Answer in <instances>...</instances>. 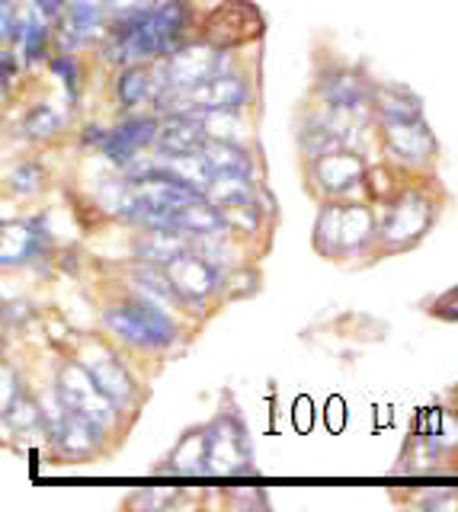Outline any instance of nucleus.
Segmentation results:
<instances>
[{"label":"nucleus","mask_w":458,"mask_h":512,"mask_svg":"<svg viewBox=\"0 0 458 512\" xmlns=\"http://www.w3.org/2000/svg\"><path fill=\"white\" fill-rule=\"evenodd\" d=\"M164 269H167L173 288H177L180 301H189V304L205 301L212 292H218L221 282H225V279H221V269L199 247L180 253L177 260L167 263Z\"/></svg>","instance_id":"7"},{"label":"nucleus","mask_w":458,"mask_h":512,"mask_svg":"<svg viewBox=\"0 0 458 512\" xmlns=\"http://www.w3.org/2000/svg\"><path fill=\"white\" fill-rule=\"evenodd\" d=\"M167 87V74L164 68H148V64H125L116 77V100L125 109H135L148 100H157Z\"/></svg>","instance_id":"13"},{"label":"nucleus","mask_w":458,"mask_h":512,"mask_svg":"<svg viewBox=\"0 0 458 512\" xmlns=\"http://www.w3.org/2000/svg\"><path fill=\"white\" fill-rule=\"evenodd\" d=\"M157 135H161V122L151 116L122 119L113 132H109V138L103 144V154H106V160H113L119 167H132L141 151L157 144Z\"/></svg>","instance_id":"8"},{"label":"nucleus","mask_w":458,"mask_h":512,"mask_svg":"<svg viewBox=\"0 0 458 512\" xmlns=\"http://www.w3.org/2000/svg\"><path fill=\"white\" fill-rule=\"evenodd\" d=\"M103 324L109 333L119 336L122 343H129L135 349H164L173 343V333H177L167 311L145 301V298L106 308Z\"/></svg>","instance_id":"1"},{"label":"nucleus","mask_w":458,"mask_h":512,"mask_svg":"<svg viewBox=\"0 0 458 512\" xmlns=\"http://www.w3.org/2000/svg\"><path fill=\"white\" fill-rule=\"evenodd\" d=\"M205 160H209L212 173H241V176H254V160L244 151V144L234 141H218L209 138L202 148Z\"/></svg>","instance_id":"18"},{"label":"nucleus","mask_w":458,"mask_h":512,"mask_svg":"<svg viewBox=\"0 0 458 512\" xmlns=\"http://www.w3.org/2000/svg\"><path fill=\"white\" fill-rule=\"evenodd\" d=\"M430 439L439 445V448H455L458 445V420L449 413H442V410H433L430 413Z\"/></svg>","instance_id":"30"},{"label":"nucleus","mask_w":458,"mask_h":512,"mask_svg":"<svg viewBox=\"0 0 458 512\" xmlns=\"http://www.w3.org/2000/svg\"><path fill=\"white\" fill-rule=\"evenodd\" d=\"M170 471H177V474H209V436H205V429L183 436V442L173 448Z\"/></svg>","instance_id":"19"},{"label":"nucleus","mask_w":458,"mask_h":512,"mask_svg":"<svg viewBox=\"0 0 458 512\" xmlns=\"http://www.w3.org/2000/svg\"><path fill=\"white\" fill-rule=\"evenodd\" d=\"M225 215L228 231H241V234H254L260 228V212H257V202H244V205H225L221 208Z\"/></svg>","instance_id":"28"},{"label":"nucleus","mask_w":458,"mask_h":512,"mask_svg":"<svg viewBox=\"0 0 458 512\" xmlns=\"http://www.w3.org/2000/svg\"><path fill=\"white\" fill-rule=\"evenodd\" d=\"M433 224V199L426 192H401L398 202L391 205V212L382 224V240L385 247L391 250H404V247H414L417 240L430 231Z\"/></svg>","instance_id":"4"},{"label":"nucleus","mask_w":458,"mask_h":512,"mask_svg":"<svg viewBox=\"0 0 458 512\" xmlns=\"http://www.w3.org/2000/svg\"><path fill=\"white\" fill-rule=\"evenodd\" d=\"M45 186V170L39 164H20L10 173V189L20 192V196H33Z\"/></svg>","instance_id":"29"},{"label":"nucleus","mask_w":458,"mask_h":512,"mask_svg":"<svg viewBox=\"0 0 458 512\" xmlns=\"http://www.w3.org/2000/svg\"><path fill=\"white\" fill-rule=\"evenodd\" d=\"M103 429H106V426L87 420L84 413L65 410V416H61V420L49 429V436L58 442V448H61L65 455H71V458H87V455L97 452Z\"/></svg>","instance_id":"11"},{"label":"nucleus","mask_w":458,"mask_h":512,"mask_svg":"<svg viewBox=\"0 0 458 512\" xmlns=\"http://www.w3.org/2000/svg\"><path fill=\"white\" fill-rule=\"evenodd\" d=\"M100 4H103V0H100Z\"/></svg>","instance_id":"39"},{"label":"nucleus","mask_w":458,"mask_h":512,"mask_svg":"<svg viewBox=\"0 0 458 512\" xmlns=\"http://www.w3.org/2000/svg\"><path fill=\"white\" fill-rule=\"evenodd\" d=\"M375 237V221L366 205H346L343 231H340V256L359 253Z\"/></svg>","instance_id":"20"},{"label":"nucleus","mask_w":458,"mask_h":512,"mask_svg":"<svg viewBox=\"0 0 458 512\" xmlns=\"http://www.w3.org/2000/svg\"><path fill=\"white\" fill-rule=\"evenodd\" d=\"M20 48L26 52L29 61H39L45 45H49V16H42L39 10L29 16V20L20 26V36H17Z\"/></svg>","instance_id":"26"},{"label":"nucleus","mask_w":458,"mask_h":512,"mask_svg":"<svg viewBox=\"0 0 458 512\" xmlns=\"http://www.w3.org/2000/svg\"><path fill=\"white\" fill-rule=\"evenodd\" d=\"M42 221H10L4 224V234H0V263L7 269L10 266H23L42 250Z\"/></svg>","instance_id":"16"},{"label":"nucleus","mask_w":458,"mask_h":512,"mask_svg":"<svg viewBox=\"0 0 458 512\" xmlns=\"http://www.w3.org/2000/svg\"><path fill=\"white\" fill-rule=\"evenodd\" d=\"M193 247H196V237L183 228H148L138 240V256L145 263L167 266L177 260L180 253L193 250Z\"/></svg>","instance_id":"17"},{"label":"nucleus","mask_w":458,"mask_h":512,"mask_svg":"<svg viewBox=\"0 0 458 512\" xmlns=\"http://www.w3.org/2000/svg\"><path fill=\"white\" fill-rule=\"evenodd\" d=\"M205 436H209V474H254L247 436L234 416H218L212 426H205Z\"/></svg>","instance_id":"5"},{"label":"nucleus","mask_w":458,"mask_h":512,"mask_svg":"<svg viewBox=\"0 0 458 512\" xmlns=\"http://www.w3.org/2000/svg\"><path fill=\"white\" fill-rule=\"evenodd\" d=\"M58 397L65 400L68 410L84 413L87 420L100 423V426H113V420H116V407L119 404L100 388L97 381H93V375L87 372L84 362H71V365L61 368Z\"/></svg>","instance_id":"3"},{"label":"nucleus","mask_w":458,"mask_h":512,"mask_svg":"<svg viewBox=\"0 0 458 512\" xmlns=\"http://www.w3.org/2000/svg\"><path fill=\"white\" fill-rule=\"evenodd\" d=\"M87 372L93 375V381L100 384V388L116 400V404H132V397H135V381L132 375L125 372L122 362L113 356V352H106V349H90L87 352Z\"/></svg>","instance_id":"15"},{"label":"nucleus","mask_w":458,"mask_h":512,"mask_svg":"<svg viewBox=\"0 0 458 512\" xmlns=\"http://www.w3.org/2000/svg\"><path fill=\"white\" fill-rule=\"evenodd\" d=\"M209 132L199 116L193 112H170V119L161 125V135H157V151L161 154H196L205 148Z\"/></svg>","instance_id":"14"},{"label":"nucleus","mask_w":458,"mask_h":512,"mask_svg":"<svg viewBox=\"0 0 458 512\" xmlns=\"http://www.w3.org/2000/svg\"><path fill=\"white\" fill-rule=\"evenodd\" d=\"M221 48L209 45V42H196V45H180L177 52H170L164 74H167V90H193L205 80H212L215 74H221Z\"/></svg>","instance_id":"6"},{"label":"nucleus","mask_w":458,"mask_h":512,"mask_svg":"<svg viewBox=\"0 0 458 512\" xmlns=\"http://www.w3.org/2000/svg\"><path fill=\"white\" fill-rule=\"evenodd\" d=\"M100 26H103L100 0H71V7H68V32L77 42L97 36Z\"/></svg>","instance_id":"25"},{"label":"nucleus","mask_w":458,"mask_h":512,"mask_svg":"<svg viewBox=\"0 0 458 512\" xmlns=\"http://www.w3.org/2000/svg\"><path fill=\"white\" fill-rule=\"evenodd\" d=\"M106 138H109V132H103L100 125H90V128H87V135H84V141H87V144H100V148L106 144Z\"/></svg>","instance_id":"37"},{"label":"nucleus","mask_w":458,"mask_h":512,"mask_svg":"<svg viewBox=\"0 0 458 512\" xmlns=\"http://www.w3.org/2000/svg\"><path fill=\"white\" fill-rule=\"evenodd\" d=\"M254 292H257V272L238 269L225 276V298H250Z\"/></svg>","instance_id":"31"},{"label":"nucleus","mask_w":458,"mask_h":512,"mask_svg":"<svg viewBox=\"0 0 458 512\" xmlns=\"http://www.w3.org/2000/svg\"><path fill=\"white\" fill-rule=\"evenodd\" d=\"M372 106L382 112V119H420L423 116V106L417 96L391 84L372 90Z\"/></svg>","instance_id":"22"},{"label":"nucleus","mask_w":458,"mask_h":512,"mask_svg":"<svg viewBox=\"0 0 458 512\" xmlns=\"http://www.w3.org/2000/svg\"><path fill=\"white\" fill-rule=\"evenodd\" d=\"M362 176H366V164H362V157L356 151L340 148L314 157V180H318V189L327 192V196H343L353 186L366 183Z\"/></svg>","instance_id":"10"},{"label":"nucleus","mask_w":458,"mask_h":512,"mask_svg":"<svg viewBox=\"0 0 458 512\" xmlns=\"http://www.w3.org/2000/svg\"><path fill=\"white\" fill-rule=\"evenodd\" d=\"M343 215H346V205H337V202H330V205L321 208L318 224H314V247H318L324 256H340Z\"/></svg>","instance_id":"23"},{"label":"nucleus","mask_w":458,"mask_h":512,"mask_svg":"<svg viewBox=\"0 0 458 512\" xmlns=\"http://www.w3.org/2000/svg\"><path fill=\"white\" fill-rule=\"evenodd\" d=\"M71 7V0H36V10L42 16H49V20H55L58 13H65Z\"/></svg>","instance_id":"33"},{"label":"nucleus","mask_w":458,"mask_h":512,"mask_svg":"<svg viewBox=\"0 0 458 512\" xmlns=\"http://www.w3.org/2000/svg\"><path fill=\"white\" fill-rule=\"evenodd\" d=\"M23 397V388H20V381H17V372H13L10 365H4V413L17 404V400Z\"/></svg>","instance_id":"32"},{"label":"nucleus","mask_w":458,"mask_h":512,"mask_svg":"<svg viewBox=\"0 0 458 512\" xmlns=\"http://www.w3.org/2000/svg\"><path fill=\"white\" fill-rule=\"evenodd\" d=\"M385 122V144L388 151L404 160V164H423L436 151L433 132L420 119H382Z\"/></svg>","instance_id":"9"},{"label":"nucleus","mask_w":458,"mask_h":512,"mask_svg":"<svg viewBox=\"0 0 458 512\" xmlns=\"http://www.w3.org/2000/svg\"><path fill=\"white\" fill-rule=\"evenodd\" d=\"M436 314H439V317H455V320H458V288H455V292H449V295H442V298H439Z\"/></svg>","instance_id":"34"},{"label":"nucleus","mask_w":458,"mask_h":512,"mask_svg":"<svg viewBox=\"0 0 458 512\" xmlns=\"http://www.w3.org/2000/svg\"><path fill=\"white\" fill-rule=\"evenodd\" d=\"M202 36L209 45L221 48V52H231V48H241L263 36V16L247 0H225V4L209 13Z\"/></svg>","instance_id":"2"},{"label":"nucleus","mask_w":458,"mask_h":512,"mask_svg":"<svg viewBox=\"0 0 458 512\" xmlns=\"http://www.w3.org/2000/svg\"><path fill=\"white\" fill-rule=\"evenodd\" d=\"M321 100L327 103V109H346V112H362L372 103V90L366 87L356 71L350 68H340V71H330L321 77L318 84Z\"/></svg>","instance_id":"12"},{"label":"nucleus","mask_w":458,"mask_h":512,"mask_svg":"<svg viewBox=\"0 0 458 512\" xmlns=\"http://www.w3.org/2000/svg\"><path fill=\"white\" fill-rule=\"evenodd\" d=\"M205 199L218 208L257 202L254 199V180H250V176H241V173H215L212 186L205 189Z\"/></svg>","instance_id":"21"},{"label":"nucleus","mask_w":458,"mask_h":512,"mask_svg":"<svg viewBox=\"0 0 458 512\" xmlns=\"http://www.w3.org/2000/svg\"><path fill=\"white\" fill-rule=\"evenodd\" d=\"M109 7H113L116 13H132V10L145 7V4H141V0H109Z\"/></svg>","instance_id":"38"},{"label":"nucleus","mask_w":458,"mask_h":512,"mask_svg":"<svg viewBox=\"0 0 458 512\" xmlns=\"http://www.w3.org/2000/svg\"><path fill=\"white\" fill-rule=\"evenodd\" d=\"M308 410H311V404L302 397V400H298V404H295V426H298V429H308V426H311Z\"/></svg>","instance_id":"36"},{"label":"nucleus","mask_w":458,"mask_h":512,"mask_svg":"<svg viewBox=\"0 0 458 512\" xmlns=\"http://www.w3.org/2000/svg\"><path fill=\"white\" fill-rule=\"evenodd\" d=\"M330 416H334V420H330V429L340 432V429H343V420H346V413H343V400H340V397H330Z\"/></svg>","instance_id":"35"},{"label":"nucleus","mask_w":458,"mask_h":512,"mask_svg":"<svg viewBox=\"0 0 458 512\" xmlns=\"http://www.w3.org/2000/svg\"><path fill=\"white\" fill-rule=\"evenodd\" d=\"M202 125L209 138L218 141H234V144H244L247 141V125L241 119V109H209L202 112Z\"/></svg>","instance_id":"24"},{"label":"nucleus","mask_w":458,"mask_h":512,"mask_svg":"<svg viewBox=\"0 0 458 512\" xmlns=\"http://www.w3.org/2000/svg\"><path fill=\"white\" fill-rule=\"evenodd\" d=\"M23 132L36 141H45V138H55L61 132V116L52 109V106H36L29 116L23 119Z\"/></svg>","instance_id":"27"}]
</instances>
